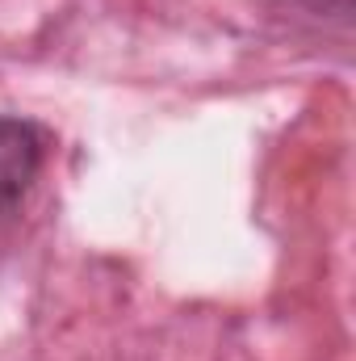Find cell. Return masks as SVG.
Masks as SVG:
<instances>
[{"label":"cell","instance_id":"cell-1","mask_svg":"<svg viewBox=\"0 0 356 361\" xmlns=\"http://www.w3.org/2000/svg\"><path fill=\"white\" fill-rule=\"evenodd\" d=\"M46 139L34 122L0 114V223L25 202L30 185L42 173Z\"/></svg>","mask_w":356,"mask_h":361}]
</instances>
